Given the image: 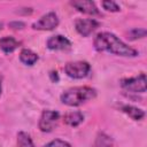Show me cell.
<instances>
[{
    "label": "cell",
    "mask_w": 147,
    "mask_h": 147,
    "mask_svg": "<svg viewBox=\"0 0 147 147\" xmlns=\"http://www.w3.org/2000/svg\"><path fill=\"white\" fill-rule=\"evenodd\" d=\"M94 48L98 52H108L118 56L134 57L139 53L133 47L123 42L116 34L111 32H100L93 40Z\"/></svg>",
    "instance_id": "obj_1"
},
{
    "label": "cell",
    "mask_w": 147,
    "mask_h": 147,
    "mask_svg": "<svg viewBox=\"0 0 147 147\" xmlns=\"http://www.w3.org/2000/svg\"><path fill=\"white\" fill-rule=\"evenodd\" d=\"M96 96V91L90 86H76L68 88L61 94V102L69 107L80 106Z\"/></svg>",
    "instance_id": "obj_2"
},
{
    "label": "cell",
    "mask_w": 147,
    "mask_h": 147,
    "mask_svg": "<svg viewBox=\"0 0 147 147\" xmlns=\"http://www.w3.org/2000/svg\"><path fill=\"white\" fill-rule=\"evenodd\" d=\"M91 71V65L86 61H75L68 62L64 65V72L67 76L74 79H82L85 78Z\"/></svg>",
    "instance_id": "obj_3"
},
{
    "label": "cell",
    "mask_w": 147,
    "mask_h": 147,
    "mask_svg": "<svg viewBox=\"0 0 147 147\" xmlns=\"http://www.w3.org/2000/svg\"><path fill=\"white\" fill-rule=\"evenodd\" d=\"M121 86L126 92L132 93H145L146 92V75L142 72L136 77L122 79Z\"/></svg>",
    "instance_id": "obj_4"
},
{
    "label": "cell",
    "mask_w": 147,
    "mask_h": 147,
    "mask_svg": "<svg viewBox=\"0 0 147 147\" xmlns=\"http://www.w3.org/2000/svg\"><path fill=\"white\" fill-rule=\"evenodd\" d=\"M59 119H60V114L55 110H44L41 113V116L39 118V123H38V126H39V130L41 132H52L57 123H59Z\"/></svg>",
    "instance_id": "obj_5"
},
{
    "label": "cell",
    "mask_w": 147,
    "mask_h": 147,
    "mask_svg": "<svg viewBox=\"0 0 147 147\" xmlns=\"http://www.w3.org/2000/svg\"><path fill=\"white\" fill-rule=\"evenodd\" d=\"M59 23L60 21H59L57 15L54 11H48L32 24V29L41 30V31H49V30L55 29L59 25Z\"/></svg>",
    "instance_id": "obj_6"
},
{
    "label": "cell",
    "mask_w": 147,
    "mask_h": 147,
    "mask_svg": "<svg viewBox=\"0 0 147 147\" xmlns=\"http://www.w3.org/2000/svg\"><path fill=\"white\" fill-rule=\"evenodd\" d=\"M99 26L100 23L94 18H77L75 21V29L83 37H88Z\"/></svg>",
    "instance_id": "obj_7"
},
{
    "label": "cell",
    "mask_w": 147,
    "mask_h": 147,
    "mask_svg": "<svg viewBox=\"0 0 147 147\" xmlns=\"http://www.w3.org/2000/svg\"><path fill=\"white\" fill-rule=\"evenodd\" d=\"M46 46L52 51H68L71 48V42L64 36L55 34V36H51L47 39Z\"/></svg>",
    "instance_id": "obj_8"
},
{
    "label": "cell",
    "mask_w": 147,
    "mask_h": 147,
    "mask_svg": "<svg viewBox=\"0 0 147 147\" xmlns=\"http://www.w3.org/2000/svg\"><path fill=\"white\" fill-rule=\"evenodd\" d=\"M70 3L74 8H76L80 13L92 15V16H94V15L99 16L100 15L99 9L96 8L94 1H91V0H74Z\"/></svg>",
    "instance_id": "obj_9"
},
{
    "label": "cell",
    "mask_w": 147,
    "mask_h": 147,
    "mask_svg": "<svg viewBox=\"0 0 147 147\" xmlns=\"http://www.w3.org/2000/svg\"><path fill=\"white\" fill-rule=\"evenodd\" d=\"M20 42L11 36H5L0 39V49L5 54H10L13 53L16 48H18Z\"/></svg>",
    "instance_id": "obj_10"
},
{
    "label": "cell",
    "mask_w": 147,
    "mask_h": 147,
    "mask_svg": "<svg viewBox=\"0 0 147 147\" xmlns=\"http://www.w3.org/2000/svg\"><path fill=\"white\" fill-rule=\"evenodd\" d=\"M38 54L29 48H23L20 53V61L25 65H33L38 61Z\"/></svg>",
    "instance_id": "obj_11"
},
{
    "label": "cell",
    "mask_w": 147,
    "mask_h": 147,
    "mask_svg": "<svg viewBox=\"0 0 147 147\" xmlns=\"http://www.w3.org/2000/svg\"><path fill=\"white\" fill-rule=\"evenodd\" d=\"M122 111L124 114H126L130 118H132L133 121H140L145 117V111L138 107H134V106L125 105L122 107Z\"/></svg>",
    "instance_id": "obj_12"
},
{
    "label": "cell",
    "mask_w": 147,
    "mask_h": 147,
    "mask_svg": "<svg viewBox=\"0 0 147 147\" xmlns=\"http://www.w3.org/2000/svg\"><path fill=\"white\" fill-rule=\"evenodd\" d=\"M63 121L65 124L70 126H78L84 121V115L80 111H69L63 116Z\"/></svg>",
    "instance_id": "obj_13"
},
{
    "label": "cell",
    "mask_w": 147,
    "mask_h": 147,
    "mask_svg": "<svg viewBox=\"0 0 147 147\" xmlns=\"http://www.w3.org/2000/svg\"><path fill=\"white\" fill-rule=\"evenodd\" d=\"M17 147H34L30 134H28L24 131L18 132L17 133Z\"/></svg>",
    "instance_id": "obj_14"
},
{
    "label": "cell",
    "mask_w": 147,
    "mask_h": 147,
    "mask_svg": "<svg viewBox=\"0 0 147 147\" xmlns=\"http://www.w3.org/2000/svg\"><path fill=\"white\" fill-rule=\"evenodd\" d=\"M94 147H114V146H113L111 139L108 136H106L105 133H100L96 137Z\"/></svg>",
    "instance_id": "obj_15"
},
{
    "label": "cell",
    "mask_w": 147,
    "mask_h": 147,
    "mask_svg": "<svg viewBox=\"0 0 147 147\" xmlns=\"http://www.w3.org/2000/svg\"><path fill=\"white\" fill-rule=\"evenodd\" d=\"M103 9H106L107 11H111V13H116V11H119V6L113 1V0H106V1H102L101 2Z\"/></svg>",
    "instance_id": "obj_16"
},
{
    "label": "cell",
    "mask_w": 147,
    "mask_h": 147,
    "mask_svg": "<svg viewBox=\"0 0 147 147\" xmlns=\"http://www.w3.org/2000/svg\"><path fill=\"white\" fill-rule=\"evenodd\" d=\"M129 36H130V39H132V40L144 38L146 36V30L145 29H133L129 32Z\"/></svg>",
    "instance_id": "obj_17"
},
{
    "label": "cell",
    "mask_w": 147,
    "mask_h": 147,
    "mask_svg": "<svg viewBox=\"0 0 147 147\" xmlns=\"http://www.w3.org/2000/svg\"><path fill=\"white\" fill-rule=\"evenodd\" d=\"M45 147H71L69 142L61 140V139H54L45 145Z\"/></svg>",
    "instance_id": "obj_18"
},
{
    "label": "cell",
    "mask_w": 147,
    "mask_h": 147,
    "mask_svg": "<svg viewBox=\"0 0 147 147\" xmlns=\"http://www.w3.org/2000/svg\"><path fill=\"white\" fill-rule=\"evenodd\" d=\"M9 26L11 28V29H23L24 26H25V24L23 23V22H21V21H15V22H10L9 23Z\"/></svg>",
    "instance_id": "obj_19"
},
{
    "label": "cell",
    "mask_w": 147,
    "mask_h": 147,
    "mask_svg": "<svg viewBox=\"0 0 147 147\" xmlns=\"http://www.w3.org/2000/svg\"><path fill=\"white\" fill-rule=\"evenodd\" d=\"M49 77H51L52 82H54V83H57L59 82V76H57V72L56 71H51Z\"/></svg>",
    "instance_id": "obj_20"
},
{
    "label": "cell",
    "mask_w": 147,
    "mask_h": 147,
    "mask_svg": "<svg viewBox=\"0 0 147 147\" xmlns=\"http://www.w3.org/2000/svg\"><path fill=\"white\" fill-rule=\"evenodd\" d=\"M1 92H2V76L0 75V95H1Z\"/></svg>",
    "instance_id": "obj_21"
},
{
    "label": "cell",
    "mask_w": 147,
    "mask_h": 147,
    "mask_svg": "<svg viewBox=\"0 0 147 147\" xmlns=\"http://www.w3.org/2000/svg\"><path fill=\"white\" fill-rule=\"evenodd\" d=\"M2 26H3V24H2V23H0V31L2 30Z\"/></svg>",
    "instance_id": "obj_22"
}]
</instances>
